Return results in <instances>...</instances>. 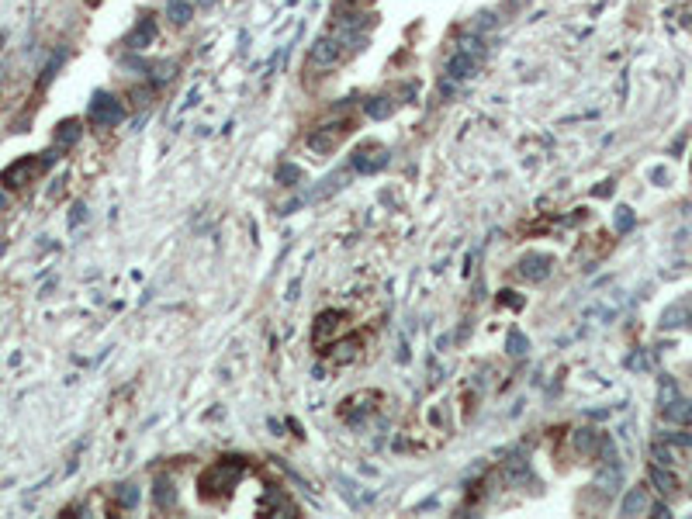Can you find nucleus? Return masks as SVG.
Returning <instances> with one entry per match:
<instances>
[{
    "label": "nucleus",
    "instance_id": "nucleus-1",
    "mask_svg": "<svg viewBox=\"0 0 692 519\" xmlns=\"http://www.w3.org/2000/svg\"><path fill=\"white\" fill-rule=\"evenodd\" d=\"M243 474H246V460H243V457H221V460H215V464L201 474L197 491H201L204 502L218 505L233 488H239V478H243Z\"/></svg>",
    "mask_w": 692,
    "mask_h": 519
},
{
    "label": "nucleus",
    "instance_id": "nucleus-2",
    "mask_svg": "<svg viewBox=\"0 0 692 519\" xmlns=\"http://www.w3.org/2000/svg\"><path fill=\"white\" fill-rule=\"evenodd\" d=\"M49 163H52V156H49V153H46V156H28V159H18L14 166H8V170H4V184H8V187H25V184H32V180H35V177H39V173L49 166Z\"/></svg>",
    "mask_w": 692,
    "mask_h": 519
},
{
    "label": "nucleus",
    "instance_id": "nucleus-3",
    "mask_svg": "<svg viewBox=\"0 0 692 519\" xmlns=\"http://www.w3.org/2000/svg\"><path fill=\"white\" fill-rule=\"evenodd\" d=\"M350 329V315L339 309H329L315 319V346H329L336 336H343Z\"/></svg>",
    "mask_w": 692,
    "mask_h": 519
},
{
    "label": "nucleus",
    "instance_id": "nucleus-4",
    "mask_svg": "<svg viewBox=\"0 0 692 519\" xmlns=\"http://www.w3.org/2000/svg\"><path fill=\"white\" fill-rule=\"evenodd\" d=\"M121 118H125V104H121L118 97H111V94H97V97L90 101V121H94V125L111 128V125H118Z\"/></svg>",
    "mask_w": 692,
    "mask_h": 519
},
{
    "label": "nucleus",
    "instance_id": "nucleus-5",
    "mask_svg": "<svg viewBox=\"0 0 692 519\" xmlns=\"http://www.w3.org/2000/svg\"><path fill=\"white\" fill-rule=\"evenodd\" d=\"M478 63H482V49H478V42H464V46L457 49V56L450 59L446 73H450L453 80H468V77H475Z\"/></svg>",
    "mask_w": 692,
    "mask_h": 519
},
{
    "label": "nucleus",
    "instance_id": "nucleus-6",
    "mask_svg": "<svg viewBox=\"0 0 692 519\" xmlns=\"http://www.w3.org/2000/svg\"><path fill=\"white\" fill-rule=\"evenodd\" d=\"M353 125L343 118V121H333V125H326V128H319V132H312L308 135V149L312 153H333L339 142H343V135L350 132Z\"/></svg>",
    "mask_w": 692,
    "mask_h": 519
},
{
    "label": "nucleus",
    "instance_id": "nucleus-7",
    "mask_svg": "<svg viewBox=\"0 0 692 519\" xmlns=\"http://www.w3.org/2000/svg\"><path fill=\"white\" fill-rule=\"evenodd\" d=\"M339 59H343V46L333 42V39H319V42L312 46V56H308V63H312V66H322V70L336 66Z\"/></svg>",
    "mask_w": 692,
    "mask_h": 519
},
{
    "label": "nucleus",
    "instance_id": "nucleus-8",
    "mask_svg": "<svg viewBox=\"0 0 692 519\" xmlns=\"http://www.w3.org/2000/svg\"><path fill=\"white\" fill-rule=\"evenodd\" d=\"M388 163V153L381 149V146H364L357 156H353V170L357 173H374V170H381Z\"/></svg>",
    "mask_w": 692,
    "mask_h": 519
},
{
    "label": "nucleus",
    "instance_id": "nucleus-9",
    "mask_svg": "<svg viewBox=\"0 0 692 519\" xmlns=\"http://www.w3.org/2000/svg\"><path fill=\"white\" fill-rule=\"evenodd\" d=\"M367 395H370V391H360V395H353V398H346V402H343V419H346V422H364V419H367V415L377 409V402H381V398H370V405H364V402H367Z\"/></svg>",
    "mask_w": 692,
    "mask_h": 519
},
{
    "label": "nucleus",
    "instance_id": "nucleus-10",
    "mask_svg": "<svg viewBox=\"0 0 692 519\" xmlns=\"http://www.w3.org/2000/svg\"><path fill=\"white\" fill-rule=\"evenodd\" d=\"M661 415H664V422L685 426V422H692V402H685V398L678 395V398H671V402L661 405Z\"/></svg>",
    "mask_w": 692,
    "mask_h": 519
},
{
    "label": "nucleus",
    "instance_id": "nucleus-11",
    "mask_svg": "<svg viewBox=\"0 0 692 519\" xmlns=\"http://www.w3.org/2000/svg\"><path fill=\"white\" fill-rule=\"evenodd\" d=\"M152 42H156V21H152V18H142V21L132 28L128 46H132V49H149Z\"/></svg>",
    "mask_w": 692,
    "mask_h": 519
},
{
    "label": "nucleus",
    "instance_id": "nucleus-12",
    "mask_svg": "<svg viewBox=\"0 0 692 519\" xmlns=\"http://www.w3.org/2000/svg\"><path fill=\"white\" fill-rule=\"evenodd\" d=\"M520 274L523 277H530V281H544L547 274H551V260L547 256H523V264H520Z\"/></svg>",
    "mask_w": 692,
    "mask_h": 519
},
{
    "label": "nucleus",
    "instance_id": "nucleus-13",
    "mask_svg": "<svg viewBox=\"0 0 692 519\" xmlns=\"http://www.w3.org/2000/svg\"><path fill=\"white\" fill-rule=\"evenodd\" d=\"M651 481H654V488L661 491V495H671V491H678V478L664 467V464H651Z\"/></svg>",
    "mask_w": 692,
    "mask_h": 519
},
{
    "label": "nucleus",
    "instance_id": "nucleus-14",
    "mask_svg": "<svg viewBox=\"0 0 692 519\" xmlns=\"http://www.w3.org/2000/svg\"><path fill=\"white\" fill-rule=\"evenodd\" d=\"M647 509V491L644 488H630L623 498V516H640Z\"/></svg>",
    "mask_w": 692,
    "mask_h": 519
},
{
    "label": "nucleus",
    "instance_id": "nucleus-15",
    "mask_svg": "<svg viewBox=\"0 0 692 519\" xmlns=\"http://www.w3.org/2000/svg\"><path fill=\"white\" fill-rule=\"evenodd\" d=\"M77 139H80V121H77V118L59 121V128H56V146H73Z\"/></svg>",
    "mask_w": 692,
    "mask_h": 519
},
{
    "label": "nucleus",
    "instance_id": "nucleus-16",
    "mask_svg": "<svg viewBox=\"0 0 692 519\" xmlns=\"http://www.w3.org/2000/svg\"><path fill=\"white\" fill-rule=\"evenodd\" d=\"M166 14H170L177 25H187L190 14H194V8H190V0H166Z\"/></svg>",
    "mask_w": 692,
    "mask_h": 519
},
{
    "label": "nucleus",
    "instance_id": "nucleus-17",
    "mask_svg": "<svg viewBox=\"0 0 692 519\" xmlns=\"http://www.w3.org/2000/svg\"><path fill=\"white\" fill-rule=\"evenodd\" d=\"M678 450H675V443L668 440V443H654V464H664V467H675L678 464Z\"/></svg>",
    "mask_w": 692,
    "mask_h": 519
},
{
    "label": "nucleus",
    "instance_id": "nucleus-18",
    "mask_svg": "<svg viewBox=\"0 0 692 519\" xmlns=\"http://www.w3.org/2000/svg\"><path fill=\"white\" fill-rule=\"evenodd\" d=\"M173 498H177L173 484H170L166 478H159V481H156V491H152V502H156V509H170V505H173Z\"/></svg>",
    "mask_w": 692,
    "mask_h": 519
},
{
    "label": "nucleus",
    "instance_id": "nucleus-19",
    "mask_svg": "<svg viewBox=\"0 0 692 519\" xmlns=\"http://www.w3.org/2000/svg\"><path fill=\"white\" fill-rule=\"evenodd\" d=\"M367 115H370V118H388V115H391L388 97H370V101H367Z\"/></svg>",
    "mask_w": 692,
    "mask_h": 519
},
{
    "label": "nucleus",
    "instance_id": "nucleus-20",
    "mask_svg": "<svg viewBox=\"0 0 692 519\" xmlns=\"http://www.w3.org/2000/svg\"><path fill=\"white\" fill-rule=\"evenodd\" d=\"M575 443H578V450H592V447H595V443H599V436H595V433H592V429H582V433H578V440H575Z\"/></svg>",
    "mask_w": 692,
    "mask_h": 519
},
{
    "label": "nucleus",
    "instance_id": "nucleus-21",
    "mask_svg": "<svg viewBox=\"0 0 692 519\" xmlns=\"http://www.w3.org/2000/svg\"><path fill=\"white\" fill-rule=\"evenodd\" d=\"M509 346H513V353H526V340H523L520 333H513V336H509Z\"/></svg>",
    "mask_w": 692,
    "mask_h": 519
},
{
    "label": "nucleus",
    "instance_id": "nucleus-22",
    "mask_svg": "<svg viewBox=\"0 0 692 519\" xmlns=\"http://www.w3.org/2000/svg\"><path fill=\"white\" fill-rule=\"evenodd\" d=\"M630 222H633L630 208H620V218H616V225H620V228H630Z\"/></svg>",
    "mask_w": 692,
    "mask_h": 519
},
{
    "label": "nucleus",
    "instance_id": "nucleus-23",
    "mask_svg": "<svg viewBox=\"0 0 692 519\" xmlns=\"http://www.w3.org/2000/svg\"><path fill=\"white\" fill-rule=\"evenodd\" d=\"M0 204H4V197H0Z\"/></svg>",
    "mask_w": 692,
    "mask_h": 519
}]
</instances>
